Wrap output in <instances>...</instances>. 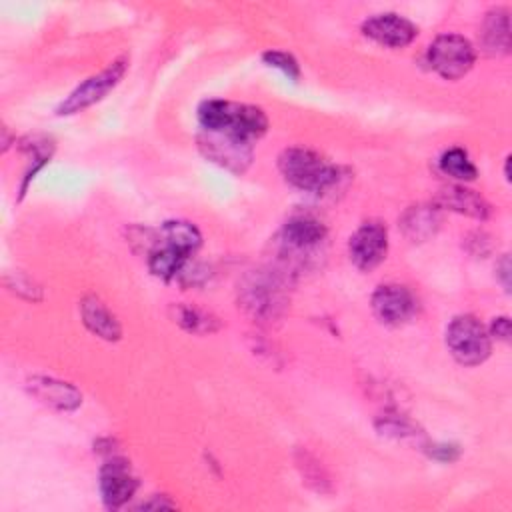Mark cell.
<instances>
[{"instance_id": "1", "label": "cell", "mask_w": 512, "mask_h": 512, "mask_svg": "<svg viewBox=\"0 0 512 512\" xmlns=\"http://www.w3.org/2000/svg\"><path fill=\"white\" fill-rule=\"evenodd\" d=\"M278 168L284 180L302 192H326L340 180V168L322 154L292 146L278 156Z\"/></svg>"}, {"instance_id": "2", "label": "cell", "mask_w": 512, "mask_h": 512, "mask_svg": "<svg viewBox=\"0 0 512 512\" xmlns=\"http://www.w3.org/2000/svg\"><path fill=\"white\" fill-rule=\"evenodd\" d=\"M446 346L452 358L462 366H478L492 352V340L486 326L472 314L452 318L446 328Z\"/></svg>"}, {"instance_id": "3", "label": "cell", "mask_w": 512, "mask_h": 512, "mask_svg": "<svg viewBox=\"0 0 512 512\" xmlns=\"http://www.w3.org/2000/svg\"><path fill=\"white\" fill-rule=\"evenodd\" d=\"M240 306L258 320H276L286 308L284 284L278 274L254 272L240 286Z\"/></svg>"}, {"instance_id": "4", "label": "cell", "mask_w": 512, "mask_h": 512, "mask_svg": "<svg viewBox=\"0 0 512 512\" xmlns=\"http://www.w3.org/2000/svg\"><path fill=\"white\" fill-rule=\"evenodd\" d=\"M128 70V58H116L112 64H108L102 72L86 78L80 86H76L56 108L58 116H72L78 114L92 104L100 102L108 92H112L120 80L124 78Z\"/></svg>"}, {"instance_id": "5", "label": "cell", "mask_w": 512, "mask_h": 512, "mask_svg": "<svg viewBox=\"0 0 512 512\" xmlns=\"http://www.w3.org/2000/svg\"><path fill=\"white\" fill-rule=\"evenodd\" d=\"M476 60L472 42L460 34H440L428 46V62L444 80H458L470 72Z\"/></svg>"}, {"instance_id": "6", "label": "cell", "mask_w": 512, "mask_h": 512, "mask_svg": "<svg viewBox=\"0 0 512 512\" xmlns=\"http://www.w3.org/2000/svg\"><path fill=\"white\" fill-rule=\"evenodd\" d=\"M198 150L210 162L226 168L232 174H242L254 156L252 142L236 138L228 132H208L202 130L198 134Z\"/></svg>"}, {"instance_id": "7", "label": "cell", "mask_w": 512, "mask_h": 512, "mask_svg": "<svg viewBox=\"0 0 512 512\" xmlns=\"http://www.w3.org/2000/svg\"><path fill=\"white\" fill-rule=\"evenodd\" d=\"M386 252H388V228L378 220L360 224L348 240L350 260L362 272H370L376 266H380L386 258Z\"/></svg>"}, {"instance_id": "8", "label": "cell", "mask_w": 512, "mask_h": 512, "mask_svg": "<svg viewBox=\"0 0 512 512\" xmlns=\"http://www.w3.org/2000/svg\"><path fill=\"white\" fill-rule=\"evenodd\" d=\"M374 316L386 326H402L416 314V298L402 284H382L370 298Z\"/></svg>"}, {"instance_id": "9", "label": "cell", "mask_w": 512, "mask_h": 512, "mask_svg": "<svg viewBox=\"0 0 512 512\" xmlns=\"http://www.w3.org/2000/svg\"><path fill=\"white\" fill-rule=\"evenodd\" d=\"M100 496L108 508H120L124 506L138 488V478L132 472V466L128 460L112 456L102 468H100Z\"/></svg>"}, {"instance_id": "10", "label": "cell", "mask_w": 512, "mask_h": 512, "mask_svg": "<svg viewBox=\"0 0 512 512\" xmlns=\"http://www.w3.org/2000/svg\"><path fill=\"white\" fill-rule=\"evenodd\" d=\"M326 234L328 230L318 218L310 214H298L282 226L280 246L284 254H308L326 240Z\"/></svg>"}, {"instance_id": "11", "label": "cell", "mask_w": 512, "mask_h": 512, "mask_svg": "<svg viewBox=\"0 0 512 512\" xmlns=\"http://www.w3.org/2000/svg\"><path fill=\"white\" fill-rule=\"evenodd\" d=\"M362 34L382 46L404 48L416 38L418 28L408 18H404L400 14L384 12V14H374L368 20H364Z\"/></svg>"}, {"instance_id": "12", "label": "cell", "mask_w": 512, "mask_h": 512, "mask_svg": "<svg viewBox=\"0 0 512 512\" xmlns=\"http://www.w3.org/2000/svg\"><path fill=\"white\" fill-rule=\"evenodd\" d=\"M26 388L38 402L60 412H72L82 404V392L66 380L52 376H32L28 378Z\"/></svg>"}, {"instance_id": "13", "label": "cell", "mask_w": 512, "mask_h": 512, "mask_svg": "<svg viewBox=\"0 0 512 512\" xmlns=\"http://www.w3.org/2000/svg\"><path fill=\"white\" fill-rule=\"evenodd\" d=\"M434 204L438 208H446L470 218L486 220L490 216V204L484 196H480L476 190H470L462 184H448L442 186L436 194Z\"/></svg>"}, {"instance_id": "14", "label": "cell", "mask_w": 512, "mask_h": 512, "mask_svg": "<svg viewBox=\"0 0 512 512\" xmlns=\"http://www.w3.org/2000/svg\"><path fill=\"white\" fill-rule=\"evenodd\" d=\"M480 50L486 56H506L510 52V14L508 8L496 6L486 12L480 26Z\"/></svg>"}, {"instance_id": "15", "label": "cell", "mask_w": 512, "mask_h": 512, "mask_svg": "<svg viewBox=\"0 0 512 512\" xmlns=\"http://www.w3.org/2000/svg\"><path fill=\"white\" fill-rule=\"evenodd\" d=\"M80 316L84 326L106 342H116L122 336V326L118 318L108 310V306L96 296H84L80 302Z\"/></svg>"}, {"instance_id": "16", "label": "cell", "mask_w": 512, "mask_h": 512, "mask_svg": "<svg viewBox=\"0 0 512 512\" xmlns=\"http://www.w3.org/2000/svg\"><path fill=\"white\" fill-rule=\"evenodd\" d=\"M402 234L412 242H424L440 228V208L436 204H416L400 216Z\"/></svg>"}, {"instance_id": "17", "label": "cell", "mask_w": 512, "mask_h": 512, "mask_svg": "<svg viewBox=\"0 0 512 512\" xmlns=\"http://www.w3.org/2000/svg\"><path fill=\"white\" fill-rule=\"evenodd\" d=\"M268 130V118L262 108L250 106V104H238L234 102V114L232 122L226 130L228 134H234L236 138H242L246 142H254L260 136H264Z\"/></svg>"}, {"instance_id": "18", "label": "cell", "mask_w": 512, "mask_h": 512, "mask_svg": "<svg viewBox=\"0 0 512 512\" xmlns=\"http://www.w3.org/2000/svg\"><path fill=\"white\" fill-rule=\"evenodd\" d=\"M170 314L172 320L186 332L190 334H212L216 330H220V320L212 314L206 312L202 308L190 306V304H172L170 306Z\"/></svg>"}, {"instance_id": "19", "label": "cell", "mask_w": 512, "mask_h": 512, "mask_svg": "<svg viewBox=\"0 0 512 512\" xmlns=\"http://www.w3.org/2000/svg\"><path fill=\"white\" fill-rule=\"evenodd\" d=\"M158 236L164 242L176 246L178 250H182L188 256H192L202 244L200 230L192 222H186V220H168V222H164L158 230Z\"/></svg>"}, {"instance_id": "20", "label": "cell", "mask_w": 512, "mask_h": 512, "mask_svg": "<svg viewBox=\"0 0 512 512\" xmlns=\"http://www.w3.org/2000/svg\"><path fill=\"white\" fill-rule=\"evenodd\" d=\"M294 462H296V468H298V472L302 476V482L306 486H310L312 490H316L320 494L332 490L328 470L322 466V462L310 450L298 448L296 454H294Z\"/></svg>"}, {"instance_id": "21", "label": "cell", "mask_w": 512, "mask_h": 512, "mask_svg": "<svg viewBox=\"0 0 512 512\" xmlns=\"http://www.w3.org/2000/svg\"><path fill=\"white\" fill-rule=\"evenodd\" d=\"M376 430L382 436H388L394 440H420L424 436L416 422H412L408 416L398 412H386L378 416Z\"/></svg>"}, {"instance_id": "22", "label": "cell", "mask_w": 512, "mask_h": 512, "mask_svg": "<svg viewBox=\"0 0 512 512\" xmlns=\"http://www.w3.org/2000/svg\"><path fill=\"white\" fill-rule=\"evenodd\" d=\"M440 170L454 180L460 182H472L478 176V170L474 162L470 160L468 152L462 148H450L440 156Z\"/></svg>"}, {"instance_id": "23", "label": "cell", "mask_w": 512, "mask_h": 512, "mask_svg": "<svg viewBox=\"0 0 512 512\" xmlns=\"http://www.w3.org/2000/svg\"><path fill=\"white\" fill-rule=\"evenodd\" d=\"M4 284L10 292H14L16 296H20L24 300H30V302H40L42 300V286L34 278L26 276L24 272H18V270L8 272L4 276Z\"/></svg>"}, {"instance_id": "24", "label": "cell", "mask_w": 512, "mask_h": 512, "mask_svg": "<svg viewBox=\"0 0 512 512\" xmlns=\"http://www.w3.org/2000/svg\"><path fill=\"white\" fill-rule=\"evenodd\" d=\"M262 60L270 68L280 70L288 80H292V82L300 80V64L296 62V58L292 54L282 52V50H266L262 54Z\"/></svg>"}, {"instance_id": "25", "label": "cell", "mask_w": 512, "mask_h": 512, "mask_svg": "<svg viewBox=\"0 0 512 512\" xmlns=\"http://www.w3.org/2000/svg\"><path fill=\"white\" fill-rule=\"evenodd\" d=\"M426 454L438 462H454L458 460L460 456V448L456 444H450V442H436V444H428L426 448Z\"/></svg>"}, {"instance_id": "26", "label": "cell", "mask_w": 512, "mask_h": 512, "mask_svg": "<svg viewBox=\"0 0 512 512\" xmlns=\"http://www.w3.org/2000/svg\"><path fill=\"white\" fill-rule=\"evenodd\" d=\"M490 336H494L500 342H510V320L508 316H498L490 324Z\"/></svg>"}, {"instance_id": "27", "label": "cell", "mask_w": 512, "mask_h": 512, "mask_svg": "<svg viewBox=\"0 0 512 512\" xmlns=\"http://www.w3.org/2000/svg\"><path fill=\"white\" fill-rule=\"evenodd\" d=\"M510 272H512L510 258H508V254H502V258L496 264V278L506 292H510Z\"/></svg>"}, {"instance_id": "28", "label": "cell", "mask_w": 512, "mask_h": 512, "mask_svg": "<svg viewBox=\"0 0 512 512\" xmlns=\"http://www.w3.org/2000/svg\"><path fill=\"white\" fill-rule=\"evenodd\" d=\"M174 506L176 504L170 502L166 496H154L152 500H146V502L140 504V508H144V510H150V508H154V510H158V508H174Z\"/></svg>"}, {"instance_id": "29", "label": "cell", "mask_w": 512, "mask_h": 512, "mask_svg": "<svg viewBox=\"0 0 512 512\" xmlns=\"http://www.w3.org/2000/svg\"><path fill=\"white\" fill-rule=\"evenodd\" d=\"M504 178L510 180V156H506V162H504Z\"/></svg>"}]
</instances>
